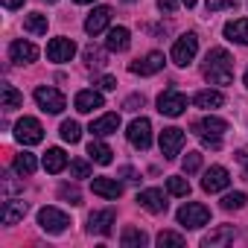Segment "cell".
Listing matches in <instances>:
<instances>
[{
  "instance_id": "41",
  "label": "cell",
  "mask_w": 248,
  "mask_h": 248,
  "mask_svg": "<svg viewBox=\"0 0 248 248\" xmlns=\"http://www.w3.org/2000/svg\"><path fill=\"white\" fill-rule=\"evenodd\" d=\"M158 9L167 12V15H172V12L178 9V0H158Z\"/></svg>"
},
{
  "instance_id": "44",
  "label": "cell",
  "mask_w": 248,
  "mask_h": 248,
  "mask_svg": "<svg viewBox=\"0 0 248 248\" xmlns=\"http://www.w3.org/2000/svg\"><path fill=\"white\" fill-rule=\"evenodd\" d=\"M99 88L114 91V88H117V79H114V76H102V79H99Z\"/></svg>"
},
{
  "instance_id": "15",
  "label": "cell",
  "mask_w": 248,
  "mask_h": 248,
  "mask_svg": "<svg viewBox=\"0 0 248 248\" xmlns=\"http://www.w3.org/2000/svg\"><path fill=\"white\" fill-rule=\"evenodd\" d=\"M108 21H111V9H108V6H96V9L85 18V32H88V35H99V32H105Z\"/></svg>"
},
{
  "instance_id": "51",
  "label": "cell",
  "mask_w": 248,
  "mask_h": 248,
  "mask_svg": "<svg viewBox=\"0 0 248 248\" xmlns=\"http://www.w3.org/2000/svg\"><path fill=\"white\" fill-rule=\"evenodd\" d=\"M123 3H135V0H123Z\"/></svg>"
},
{
  "instance_id": "31",
  "label": "cell",
  "mask_w": 248,
  "mask_h": 248,
  "mask_svg": "<svg viewBox=\"0 0 248 248\" xmlns=\"http://www.w3.org/2000/svg\"><path fill=\"white\" fill-rule=\"evenodd\" d=\"M24 30H27V32H32V35H44V32H47V15H41V12L27 15Z\"/></svg>"
},
{
  "instance_id": "11",
  "label": "cell",
  "mask_w": 248,
  "mask_h": 248,
  "mask_svg": "<svg viewBox=\"0 0 248 248\" xmlns=\"http://www.w3.org/2000/svg\"><path fill=\"white\" fill-rule=\"evenodd\" d=\"M228 184H231V175H228L225 167H210V170L204 172V178H202V190H204V193H219V190H225Z\"/></svg>"
},
{
  "instance_id": "23",
  "label": "cell",
  "mask_w": 248,
  "mask_h": 248,
  "mask_svg": "<svg viewBox=\"0 0 248 248\" xmlns=\"http://www.w3.org/2000/svg\"><path fill=\"white\" fill-rule=\"evenodd\" d=\"M117 129H120V114H105V117H99V120L91 123V132H93L96 138H108V135H114Z\"/></svg>"
},
{
  "instance_id": "50",
  "label": "cell",
  "mask_w": 248,
  "mask_h": 248,
  "mask_svg": "<svg viewBox=\"0 0 248 248\" xmlns=\"http://www.w3.org/2000/svg\"><path fill=\"white\" fill-rule=\"evenodd\" d=\"M245 88H248V70H245Z\"/></svg>"
},
{
  "instance_id": "47",
  "label": "cell",
  "mask_w": 248,
  "mask_h": 248,
  "mask_svg": "<svg viewBox=\"0 0 248 248\" xmlns=\"http://www.w3.org/2000/svg\"><path fill=\"white\" fill-rule=\"evenodd\" d=\"M3 6L6 9H18V6H24V0H3Z\"/></svg>"
},
{
  "instance_id": "8",
  "label": "cell",
  "mask_w": 248,
  "mask_h": 248,
  "mask_svg": "<svg viewBox=\"0 0 248 248\" xmlns=\"http://www.w3.org/2000/svg\"><path fill=\"white\" fill-rule=\"evenodd\" d=\"M38 225H41V231H47V233H62V231L70 225V219H67V213L59 210V207H41V210H38Z\"/></svg>"
},
{
  "instance_id": "45",
  "label": "cell",
  "mask_w": 248,
  "mask_h": 248,
  "mask_svg": "<svg viewBox=\"0 0 248 248\" xmlns=\"http://www.w3.org/2000/svg\"><path fill=\"white\" fill-rule=\"evenodd\" d=\"M236 161H242V164H245V172H242V178L248 181V149H239V152H236Z\"/></svg>"
},
{
  "instance_id": "7",
  "label": "cell",
  "mask_w": 248,
  "mask_h": 248,
  "mask_svg": "<svg viewBox=\"0 0 248 248\" xmlns=\"http://www.w3.org/2000/svg\"><path fill=\"white\" fill-rule=\"evenodd\" d=\"M184 108H187V96L178 93L175 88H167V91L158 96V111H161L164 117H181Z\"/></svg>"
},
{
  "instance_id": "13",
  "label": "cell",
  "mask_w": 248,
  "mask_h": 248,
  "mask_svg": "<svg viewBox=\"0 0 248 248\" xmlns=\"http://www.w3.org/2000/svg\"><path fill=\"white\" fill-rule=\"evenodd\" d=\"M161 67H164V53H149V56H143V59H138V62L129 64V70L138 73V76H152Z\"/></svg>"
},
{
  "instance_id": "22",
  "label": "cell",
  "mask_w": 248,
  "mask_h": 248,
  "mask_svg": "<svg viewBox=\"0 0 248 248\" xmlns=\"http://www.w3.org/2000/svg\"><path fill=\"white\" fill-rule=\"evenodd\" d=\"M225 38H228V41H236V44H245V47H248V18L228 21V24H225Z\"/></svg>"
},
{
  "instance_id": "30",
  "label": "cell",
  "mask_w": 248,
  "mask_h": 248,
  "mask_svg": "<svg viewBox=\"0 0 248 248\" xmlns=\"http://www.w3.org/2000/svg\"><path fill=\"white\" fill-rule=\"evenodd\" d=\"M15 172L18 175H32L35 170H38V161H35V155H30V152H21L18 158H15Z\"/></svg>"
},
{
  "instance_id": "20",
  "label": "cell",
  "mask_w": 248,
  "mask_h": 248,
  "mask_svg": "<svg viewBox=\"0 0 248 248\" xmlns=\"http://www.w3.org/2000/svg\"><path fill=\"white\" fill-rule=\"evenodd\" d=\"M91 190L102 199H120L123 196V184L114 181V178H93L91 181Z\"/></svg>"
},
{
  "instance_id": "27",
  "label": "cell",
  "mask_w": 248,
  "mask_h": 248,
  "mask_svg": "<svg viewBox=\"0 0 248 248\" xmlns=\"http://www.w3.org/2000/svg\"><path fill=\"white\" fill-rule=\"evenodd\" d=\"M120 242L126 245V248H143L149 242V236L143 231H138V228H126V231H123V236H120Z\"/></svg>"
},
{
  "instance_id": "28",
  "label": "cell",
  "mask_w": 248,
  "mask_h": 248,
  "mask_svg": "<svg viewBox=\"0 0 248 248\" xmlns=\"http://www.w3.org/2000/svg\"><path fill=\"white\" fill-rule=\"evenodd\" d=\"M0 99H3V108H21L24 105V93L15 88V85H3V91H0Z\"/></svg>"
},
{
  "instance_id": "19",
  "label": "cell",
  "mask_w": 248,
  "mask_h": 248,
  "mask_svg": "<svg viewBox=\"0 0 248 248\" xmlns=\"http://www.w3.org/2000/svg\"><path fill=\"white\" fill-rule=\"evenodd\" d=\"M73 105H76L79 114H91V111L102 108V93H96V91H79L76 99H73Z\"/></svg>"
},
{
  "instance_id": "6",
  "label": "cell",
  "mask_w": 248,
  "mask_h": 248,
  "mask_svg": "<svg viewBox=\"0 0 248 248\" xmlns=\"http://www.w3.org/2000/svg\"><path fill=\"white\" fill-rule=\"evenodd\" d=\"M35 102H38V108L41 111H47V114H62L64 111V105H67V99H64V93L62 91H56V88H35Z\"/></svg>"
},
{
  "instance_id": "33",
  "label": "cell",
  "mask_w": 248,
  "mask_h": 248,
  "mask_svg": "<svg viewBox=\"0 0 248 248\" xmlns=\"http://www.w3.org/2000/svg\"><path fill=\"white\" fill-rule=\"evenodd\" d=\"M167 190H170V196H190V181L181 178V175H170L167 178Z\"/></svg>"
},
{
  "instance_id": "40",
  "label": "cell",
  "mask_w": 248,
  "mask_h": 248,
  "mask_svg": "<svg viewBox=\"0 0 248 248\" xmlns=\"http://www.w3.org/2000/svg\"><path fill=\"white\" fill-rule=\"evenodd\" d=\"M59 196H62V199H70V204H79V199H82V196H79V190H76V187H70V184H64V187L59 190Z\"/></svg>"
},
{
  "instance_id": "21",
  "label": "cell",
  "mask_w": 248,
  "mask_h": 248,
  "mask_svg": "<svg viewBox=\"0 0 248 248\" xmlns=\"http://www.w3.org/2000/svg\"><path fill=\"white\" fill-rule=\"evenodd\" d=\"M129 44H132V38H129V30H126V27H114V30H108L105 47H108L111 53H123V50H129Z\"/></svg>"
},
{
  "instance_id": "39",
  "label": "cell",
  "mask_w": 248,
  "mask_h": 248,
  "mask_svg": "<svg viewBox=\"0 0 248 248\" xmlns=\"http://www.w3.org/2000/svg\"><path fill=\"white\" fill-rule=\"evenodd\" d=\"M239 0H207V12H222V9H233Z\"/></svg>"
},
{
  "instance_id": "38",
  "label": "cell",
  "mask_w": 248,
  "mask_h": 248,
  "mask_svg": "<svg viewBox=\"0 0 248 248\" xmlns=\"http://www.w3.org/2000/svg\"><path fill=\"white\" fill-rule=\"evenodd\" d=\"M70 175L73 178H88L91 175V164L88 161H73L70 164Z\"/></svg>"
},
{
  "instance_id": "12",
  "label": "cell",
  "mask_w": 248,
  "mask_h": 248,
  "mask_svg": "<svg viewBox=\"0 0 248 248\" xmlns=\"http://www.w3.org/2000/svg\"><path fill=\"white\" fill-rule=\"evenodd\" d=\"M193 132H196L199 138H222V135L228 132V123L219 120V117H204V120L193 123Z\"/></svg>"
},
{
  "instance_id": "10",
  "label": "cell",
  "mask_w": 248,
  "mask_h": 248,
  "mask_svg": "<svg viewBox=\"0 0 248 248\" xmlns=\"http://www.w3.org/2000/svg\"><path fill=\"white\" fill-rule=\"evenodd\" d=\"M73 56H76V44H73L70 38H53V41L47 44V59L56 62V64H64V62H70Z\"/></svg>"
},
{
  "instance_id": "37",
  "label": "cell",
  "mask_w": 248,
  "mask_h": 248,
  "mask_svg": "<svg viewBox=\"0 0 248 248\" xmlns=\"http://www.w3.org/2000/svg\"><path fill=\"white\" fill-rule=\"evenodd\" d=\"M181 167H184L187 175H190V172H199V167H202V155H199V152H187L184 161H181Z\"/></svg>"
},
{
  "instance_id": "2",
  "label": "cell",
  "mask_w": 248,
  "mask_h": 248,
  "mask_svg": "<svg viewBox=\"0 0 248 248\" xmlns=\"http://www.w3.org/2000/svg\"><path fill=\"white\" fill-rule=\"evenodd\" d=\"M175 219H178L181 228H202V225L210 222V210H207L204 204H199V202H187V204L175 213Z\"/></svg>"
},
{
  "instance_id": "29",
  "label": "cell",
  "mask_w": 248,
  "mask_h": 248,
  "mask_svg": "<svg viewBox=\"0 0 248 248\" xmlns=\"http://www.w3.org/2000/svg\"><path fill=\"white\" fill-rule=\"evenodd\" d=\"M88 155H91V161H96V164H111V146H105V143H99V140H91L88 143Z\"/></svg>"
},
{
  "instance_id": "32",
  "label": "cell",
  "mask_w": 248,
  "mask_h": 248,
  "mask_svg": "<svg viewBox=\"0 0 248 248\" xmlns=\"http://www.w3.org/2000/svg\"><path fill=\"white\" fill-rule=\"evenodd\" d=\"M79 138H82L79 123H76V120H64V123H62V140H64V143H79Z\"/></svg>"
},
{
  "instance_id": "35",
  "label": "cell",
  "mask_w": 248,
  "mask_h": 248,
  "mask_svg": "<svg viewBox=\"0 0 248 248\" xmlns=\"http://www.w3.org/2000/svg\"><path fill=\"white\" fill-rule=\"evenodd\" d=\"M245 193H228L225 199H222V207L225 210H239V207H245Z\"/></svg>"
},
{
  "instance_id": "3",
  "label": "cell",
  "mask_w": 248,
  "mask_h": 248,
  "mask_svg": "<svg viewBox=\"0 0 248 248\" xmlns=\"http://www.w3.org/2000/svg\"><path fill=\"white\" fill-rule=\"evenodd\" d=\"M15 138L24 146H35V143L44 140V129H41V123L35 117H24V120L15 123Z\"/></svg>"
},
{
  "instance_id": "43",
  "label": "cell",
  "mask_w": 248,
  "mask_h": 248,
  "mask_svg": "<svg viewBox=\"0 0 248 248\" xmlns=\"http://www.w3.org/2000/svg\"><path fill=\"white\" fill-rule=\"evenodd\" d=\"M204 149H222V138H202Z\"/></svg>"
},
{
  "instance_id": "49",
  "label": "cell",
  "mask_w": 248,
  "mask_h": 248,
  "mask_svg": "<svg viewBox=\"0 0 248 248\" xmlns=\"http://www.w3.org/2000/svg\"><path fill=\"white\" fill-rule=\"evenodd\" d=\"M73 3H93V0H73Z\"/></svg>"
},
{
  "instance_id": "4",
  "label": "cell",
  "mask_w": 248,
  "mask_h": 248,
  "mask_svg": "<svg viewBox=\"0 0 248 248\" xmlns=\"http://www.w3.org/2000/svg\"><path fill=\"white\" fill-rule=\"evenodd\" d=\"M129 143L135 146V149H140V152H146L149 146H152V123L146 120V117H138V120H132L129 123Z\"/></svg>"
},
{
  "instance_id": "46",
  "label": "cell",
  "mask_w": 248,
  "mask_h": 248,
  "mask_svg": "<svg viewBox=\"0 0 248 248\" xmlns=\"http://www.w3.org/2000/svg\"><path fill=\"white\" fill-rule=\"evenodd\" d=\"M120 172H123V175H126V178H129V181H138V178H140V175H138V172H135V170H132V167H123V170H120Z\"/></svg>"
},
{
  "instance_id": "26",
  "label": "cell",
  "mask_w": 248,
  "mask_h": 248,
  "mask_svg": "<svg viewBox=\"0 0 248 248\" xmlns=\"http://www.w3.org/2000/svg\"><path fill=\"white\" fill-rule=\"evenodd\" d=\"M233 239V225H222V228H216V231H210L204 239H202V245H207V248H213V245H228Z\"/></svg>"
},
{
  "instance_id": "9",
  "label": "cell",
  "mask_w": 248,
  "mask_h": 248,
  "mask_svg": "<svg viewBox=\"0 0 248 248\" xmlns=\"http://www.w3.org/2000/svg\"><path fill=\"white\" fill-rule=\"evenodd\" d=\"M181 146H184V132H181V129L170 126V129L161 132V155H164L167 161H172V158L181 152Z\"/></svg>"
},
{
  "instance_id": "17",
  "label": "cell",
  "mask_w": 248,
  "mask_h": 248,
  "mask_svg": "<svg viewBox=\"0 0 248 248\" xmlns=\"http://www.w3.org/2000/svg\"><path fill=\"white\" fill-rule=\"evenodd\" d=\"M9 59H12L15 64H30V62L38 59V47L30 44V41H12V47H9Z\"/></svg>"
},
{
  "instance_id": "42",
  "label": "cell",
  "mask_w": 248,
  "mask_h": 248,
  "mask_svg": "<svg viewBox=\"0 0 248 248\" xmlns=\"http://www.w3.org/2000/svg\"><path fill=\"white\" fill-rule=\"evenodd\" d=\"M126 108H129V111L143 108V96H138V93H135V96H129V99H126Z\"/></svg>"
},
{
  "instance_id": "52",
  "label": "cell",
  "mask_w": 248,
  "mask_h": 248,
  "mask_svg": "<svg viewBox=\"0 0 248 248\" xmlns=\"http://www.w3.org/2000/svg\"><path fill=\"white\" fill-rule=\"evenodd\" d=\"M47 3H56V0H47Z\"/></svg>"
},
{
  "instance_id": "24",
  "label": "cell",
  "mask_w": 248,
  "mask_h": 248,
  "mask_svg": "<svg viewBox=\"0 0 248 248\" xmlns=\"http://www.w3.org/2000/svg\"><path fill=\"white\" fill-rule=\"evenodd\" d=\"M67 167V155H64V149H59V146H53V149H47V155H44V170L47 172H62Z\"/></svg>"
},
{
  "instance_id": "16",
  "label": "cell",
  "mask_w": 248,
  "mask_h": 248,
  "mask_svg": "<svg viewBox=\"0 0 248 248\" xmlns=\"http://www.w3.org/2000/svg\"><path fill=\"white\" fill-rule=\"evenodd\" d=\"M138 204H140L143 210H149V213H164V210H167V196L152 187V190L138 193Z\"/></svg>"
},
{
  "instance_id": "34",
  "label": "cell",
  "mask_w": 248,
  "mask_h": 248,
  "mask_svg": "<svg viewBox=\"0 0 248 248\" xmlns=\"http://www.w3.org/2000/svg\"><path fill=\"white\" fill-rule=\"evenodd\" d=\"M85 62H88L91 67H102V64H105V53L91 44V47H85Z\"/></svg>"
},
{
  "instance_id": "25",
  "label": "cell",
  "mask_w": 248,
  "mask_h": 248,
  "mask_svg": "<svg viewBox=\"0 0 248 248\" xmlns=\"http://www.w3.org/2000/svg\"><path fill=\"white\" fill-rule=\"evenodd\" d=\"M193 102H196L199 108L210 111V108H222V105H225V96H222L219 91H199V93L193 96Z\"/></svg>"
},
{
  "instance_id": "48",
  "label": "cell",
  "mask_w": 248,
  "mask_h": 248,
  "mask_svg": "<svg viewBox=\"0 0 248 248\" xmlns=\"http://www.w3.org/2000/svg\"><path fill=\"white\" fill-rule=\"evenodd\" d=\"M181 3H184V6H196V3H199V0H181Z\"/></svg>"
},
{
  "instance_id": "14",
  "label": "cell",
  "mask_w": 248,
  "mask_h": 248,
  "mask_svg": "<svg viewBox=\"0 0 248 248\" xmlns=\"http://www.w3.org/2000/svg\"><path fill=\"white\" fill-rule=\"evenodd\" d=\"M114 219H117L114 210H93V213L88 216V231H91V233H99V236H108Z\"/></svg>"
},
{
  "instance_id": "36",
  "label": "cell",
  "mask_w": 248,
  "mask_h": 248,
  "mask_svg": "<svg viewBox=\"0 0 248 248\" xmlns=\"http://www.w3.org/2000/svg\"><path fill=\"white\" fill-rule=\"evenodd\" d=\"M158 245H161V248H164V245H175V248H181V245H184V236L175 233V231H161V233H158Z\"/></svg>"
},
{
  "instance_id": "1",
  "label": "cell",
  "mask_w": 248,
  "mask_h": 248,
  "mask_svg": "<svg viewBox=\"0 0 248 248\" xmlns=\"http://www.w3.org/2000/svg\"><path fill=\"white\" fill-rule=\"evenodd\" d=\"M204 79H207L210 85H231V79H233V59L228 56V50L213 47V50L207 53Z\"/></svg>"
},
{
  "instance_id": "18",
  "label": "cell",
  "mask_w": 248,
  "mask_h": 248,
  "mask_svg": "<svg viewBox=\"0 0 248 248\" xmlns=\"http://www.w3.org/2000/svg\"><path fill=\"white\" fill-rule=\"evenodd\" d=\"M27 216V202H18V199H6L3 202V210H0V219L3 225H15Z\"/></svg>"
},
{
  "instance_id": "5",
  "label": "cell",
  "mask_w": 248,
  "mask_h": 248,
  "mask_svg": "<svg viewBox=\"0 0 248 248\" xmlns=\"http://www.w3.org/2000/svg\"><path fill=\"white\" fill-rule=\"evenodd\" d=\"M196 53H199V38H196V32H187V35H181V38L172 44V62H175L178 67H187V64L196 59Z\"/></svg>"
}]
</instances>
